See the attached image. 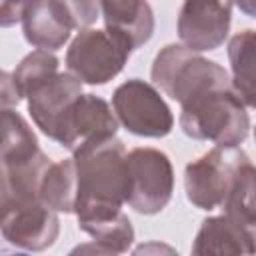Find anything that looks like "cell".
Masks as SVG:
<instances>
[{"mask_svg":"<svg viewBox=\"0 0 256 256\" xmlns=\"http://www.w3.org/2000/svg\"><path fill=\"white\" fill-rule=\"evenodd\" d=\"M78 196L74 214L78 226L114 218L122 212L128 194L126 148L116 136L92 140L74 152Z\"/></svg>","mask_w":256,"mask_h":256,"instance_id":"1","label":"cell"},{"mask_svg":"<svg viewBox=\"0 0 256 256\" xmlns=\"http://www.w3.org/2000/svg\"><path fill=\"white\" fill-rule=\"evenodd\" d=\"M34 0H2L0 2V26L8 28V26H14L16 22H20L26 8Z\"/></svg>","mask_w":256,"mask_h":256,"instance_id":"22","label":"cell"},{"mask_svg":"<svg viewBox=\"0 0 256 256\" xmlns=\"http://www.w3.org/2000/svg\"><path fill=\"white\" fill-rule=\"evenodd\" d=\"M2 238L22 250L40 252L50 248L60 232L58 212L40 198L2 202Z\"/></svg>","mask_w":256,"mask_h":256,"instance_id":"8","label":"cell"},{"mask_svg":"<svg viewBox=\"0 0 256 256\" xmlns=\"http://www.w3.org/2000/svg\"><path fill=\"white\" fill-rule=\"evenodd\" d=\"M128 194L126 204L138 214H158L174 192V170L170 158L156 148H134L126 156Z\"/></svg>","mask_w":256,"mask_h":256,"instance_id":"5","label":"cell"},{"mask_svg":"<svg viewBox=\"0 0 256 256\" xmlns=\"http://www.w3.org/2000/svg\"><path fill=\"white\" fill-rule=\"evenodd\" d=\"M150 74L154 84L178 104L204 90L232 84L230 74L220 64L200 56L184 44L164 46L156 54Z\"/></svg>","mask_w":256,"mask_h":256,"instance_id":"3","label":"cell"},{"mask_svg":"<svg viewBox=\"0 0 256 256\" xmlns=\"http://www.w3.org/2000/svg\"><path fill=\"white\" fill-rule=\"evenodd\" d=\"M244 152L238 146H214L184 168L186 198L200 210L222 206L230 180Z\"/></svg>","mask_w":256,"mask_h":256,"instance_id":"7","label":"cell"},{"mask_svg":"<svg viewBox=\"0 0 256 256\" xmlns=\"http://www.w3.org/2000/svg\"><path fill=\"white\" fill-rule=\"evenodd\" d=\"M180 128L188 138L210 140L216 146H238L250 130L246 104L234 86L204 90L180 104Z\"/></svg>","mask_w":256,"mask_h":256,"instance_id":"2","label":"cell"},{"mask_svg":"<svg viewBox=\"0 0 256 256\" xmlns=\"http://www.w3.org/2000/svg\"><path fill=\"white\" fill-rule=\"evenodd\" d=\"M0 84H2V108L16 106L24 98V94H22L18 82L14 80L12 72H2L0 74Z\"/></svg>","mask_w":256,"mask_h":256,"instance_id":"23","label":"cell"},{"mask_svg":"<svg viewBox=\"0 0 256 256\" xmlns=\"http://www.w3.org/2000/svg\"><path fill=\"white\" fill-rule=\"evenodd\" d=\"M118 124L120 122L114 108H110L104 98L94 94H80L60 120L54 140L74 152L92 140L116 136Z\"/></svg>","mask_w":256,"mask_h":256,"instance_id":"10","label":"cell"},{"mask_svg":"<svg viewBox=\"0 0 256 256\" xmlns=\"http://www.w3.org/2000/svg\"><path fill=\"white\" fill-rule=\"evenodd\" d=\"M76 196H78V170L74 156L52 162L44 172L40 184V200L54 212L72 214L76 208Z\"/></svg>","mask_w":256,"mask_h":256,"instance_id":"16","label":"cell"},{"mask_svg":"<svg viewBox=\"0 0 256 256\" xmlns=\"http://www.w3.org/2000/svg\"><path fill=\"white\" fill-rule=\"evenodd\" d=\"M112 108L118 122L130 134L162 138L172 132L174 116L170 106L152 84L140 78L126 80L114 90Z\"/></svg>","mask_w":256,"mask_h":256,"instance_id":"6","label":"cell"},{"mask_svg":"<svg viewBox=\"0 0 256 256\" xmlns=\"http://www.w3.org/2000/svg\"><path fill=\"white\" fill-rule=\"evenodd\" d=\"M232 22V0H184L178 14V38L194 50H216L224 44Z\"/></svg>","mask_w":256,"mask_h":256,"instance_id":"9","label":"cell"},{"mask_svg":"<svg viewBox=\"0 0 256 256\" xmlns=\"http://www.w3.org/2000/svg\"><path fill=\"white\" fill-rule=\"evenodd\" d=\"M220 210L246 226H256V166L246 154L234 170Z\"/></svg>","mask_w":256,"mask_h":256,"instance_id":"17","label":"cell"},{"mask_svg":"<svg viewBox=\"0 0 256 256\" xmlns=\"http://www.w3.org/2000/svg\"><path fill=\"white\" fill-rule=\"evenodd\" d=\"M80 94H82V82L72 72H58L54 78H50L34 92H30L26 96L28 112L34 124L40 128V132L54 140L60 120L64 118L68 106Z\"/></svg>","mask_w":256,"mask_h":256,"instance_id":"11","label":"cell"},{"mask_svg":"<svg viewBox=\"0 0 256 256\" xmlns=\"http://www.w3.org/2000/svg\"><path fill=\"white\" fill-rule=\"evenodd\" d=\"M192 254L196 256H226V254H256V234L252 226L234 220L228 214L210 216L196 232Z\"/></svg>","mask_w":256,"mask_h":256,"instance_id":"12","label":"cell"},{"mask_svg":"<svg viewBox=\"0 0 256 256\" xmlns=\"http://www.w3.org/2000/svg\"><path fill=\"white\" fill-rule=\"evenodd\" d=\"M232 86L242 102L256 108V30H242L228 42Z\"/></svg>","mask_w":256,"mask_h":256,"instance_id":"15","label":"cell"},{"mask_svg":"<svg viewBox=\"0 0 256 256\" xmlns=\"http://www.w3.org/2000/svg\"><path fill=\"white\" fill-rule=\"evenodd\" d=\"M108 30L124 36L132 48H140L154 34V12L148 0H100Z\"/></svg>","mask_w":256,"mask_h":256,"instance_id":"14","label":"cell"},{"mask_svg":"<svg viewBox=\"0 0 256 256\" xmlns=\"http://www.w3.org/2000/svg\"><path fill=\"white\" fill-rule=\"evenodd\" d=\"M254 140H256V128H254Z\"/></svg>","mask_w":256,"mask_h":256,"instance_id":"25","label":"cell"},{"mask_svg":"<svg viewBox=\"0 0 256 256\" xmlns=\"http://www.w3.org/2000/svg\"><path fill=\"white\" fill-rule=\"evenodd\" d=\"M12 74L26 98L30 92H34L38 86H42L44 82H48L58 74V58L50 50L38 48L28 56H24Z\"/></svg>","mask_w":256,"mask_h":256,"instance_id":"19","label":"cell"},{"mask_svg":"<svg viewBox=\"0 0 256 256\" xmlns=\"http://www.w3.org/2000/svg\"><path fill=\"white\" fill-rule=\"evenodd\" d=\"M0 148H2L0 162H18L40 152L36 134L16 110L2 108V146Z\"/></svg>","mask_w":256,"mask_h":256,"instance_id":"18","label":"cell"},{"mask_svg":"<svg viewBox=\"0 0 256 256\" xmlns=\"http://www.w3.org/2000/svg\"><path fill=\"white\" fill-rule=\"evenodd\" d=\"M80 230H84L86 234H90L98 244H102L108 254H122L128 252V248L134 242V228L132 222L128 220V216L124 212L116 214L114 218L108 220H100V222H92L82 226Z\"/></svg>","mask_w":256,"mask_h":256,"instance_id":"20","label":"cell"},{"mask_svg":"<svg viewBox=\"0 0 256 256\" xmlns=\"http://www.w3.org/2000/svg\"><path fill=\"white\" fill-rule=\"evenodd\" d=\"M132 50V44L118 32L84 28L68 46L66 66L82 84L100 86L122 72Z\"/></svg>","mask_w":256,"mask_h":256,"instance_id":"4","label":"cell"},{"mask_svg":"<svg viewBox=\"0 0 256 256\" xmlns=\"http://www.w3.org/2000/svg\"><path fill=\"white\" fill-rule=\"evenodd\" d=\"M20 22L26 42L50 52L60 50L74 30L54 0H34Z\"/></svg>","mask_w":256,"mask_h":256,"instance_id":"13","label":"cell"},{"mask_svg":"<svg viewBox=\"0 0 256 256\" xmlns=\"http://www.w3.org/2000/svg\"><path fill=\"white\" fill-rule=\"evenodd\" d=\"M74 30L90 28L100 16V0H54Z\"/></svg>","mask_w":256,"mask_h":256,"instance_id":"21","label":"cell"},{"mask_svg":"<svg viewBox=\"0 0 256 256\" xmlns=\"http://www.w3.org/2000/svg\"><path fill=\"white\" fill-rule=\"evenodd\" d=\"M246 16L250 18H256V0H232Z\"/></svg>","mask_w":256,"mask_h":256,"instance_id":"24","label":"cell"}]
</instances>
